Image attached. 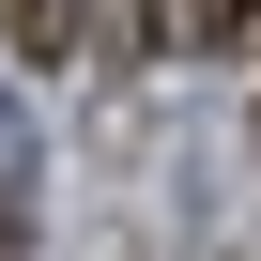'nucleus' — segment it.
Here are the masks:
<instances>
[{
    "mask_svg": "<svg viewBox=\"0 0 261 261\" xmlns=\"http://www.w3.org/2000/svg\"><path fill=\"white\" fill-rule=\"evenodd\" d=\"M246 16H261V0H154V31H169V46H230Z\"/></svg>",
    "mask_w": 261,
    "mask_h": 261,
    "instance_id": "1",
    "label": "nucleus"
}]
</instances>
